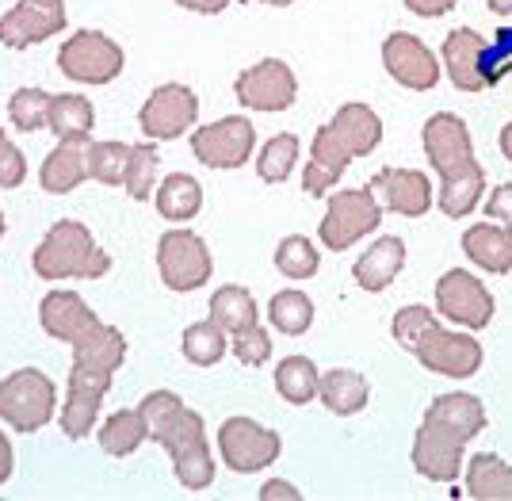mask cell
<instances>
[{"label":"cell","mask_w":512,"mask_h":501,"mask_svg":"<svg viewBox=\"0 0 512 501\" xmlns=\"http://www.w3.org/2000/svg\"><path fill=\"white\" fill-rule=\"evenodd\" d=\"M333 134L341 138V146L352 157H367V153L379 146V138H383V123H379V115L367 108V104H344L337 115H333Z\"/></svg>","instance_id":"26"},{"label":"cell","mask_w":512,"mask_h":501,"mask_svg":"<svg viewBox=\"0 0 512 501\" xmlns=\"http://www.w3.org/2000/svg\"><path fill=\"white\" fill-rule=\"evenodd\" d=\"M402 264H406V241L386 234L356 261L352 276H356V284L363 291H386V287L394 284V276L402 272Z\"/></svg>","instance_id":"24"},{"label":"cell","mask_w":512,"mask_h":501,"mask_svg":"<svg viewBox=\"0 0 512 501\" xmlns=\"http://www.w3.org/2000/svg\"><path fill=\"white\" fill-rule=\"evenodd\" d=\"M123 188H127L130 199H150L157 192V150L153 146H134L130 150Z\"/></svg>","instance_id":"41"},{"label":"cell","mask_w":512,"mask_h":501,"mask_svg":"<svg viewBox=\"0 0 512 501\" xmlns=\"http://www.w3.org/2000/svg\"><path fill=\"white\" fill-rule=\"evenodd\" d=\"M256 146V131L245 115H226L218 123L199 127L192 138V153L207 169H241Z\"/></svg>","instance_id":"6"},{"label":"cell","mask_w":512,"mask_h":501,"mask_svg":"<svg viewBox=\"0 0 512 501\" xmlns=\"http://www.w3.org/2000/svg\"><path fill=\"white\" fill-rule=\"evenodd\" d=\"M463 448H467L463 436H455L444 425L421 421L413 436V467L432 482H455L463 475Z\"/></svg>","instance_id":"16"},{"label":"cell","mask_w":512,"mask_h":501,"mask_svg":"<svg viewBox=\"0 0 512 501\" xmlns=\"http://www.w3.org/2000/svg\"><path fill=\"white\" fill-rule=\"evenodd\" d=\"M318 394L321 402H325V410L337 417H348V414H360L363 406H367V379H363L360 371H344V368H333L325 371L318 379Z\"/></svg>","instance_id":"27"},{"label":"cell","mask_w":512,"mask_h":501,"mask_svg":"<svg viewBox=\"0 0 512 501\" xmlns=\"http://www.w3.org/2000/svg\"><path fill=\"white\" fill-rule=\"evenodd\" d=\"M482 184H486L482 165H470L467 173L444 180V188H440V211H444L448 218L470 215V211H474V203H478V196H482Z\"/></svg>","instance_id":"33"},{"label":"cell","mask_w":512,"mask_h":501,"mask_svg":"<svg viewBox=\"0 0 512 501\" xmlns=\"http://www.w3.org/2000/svg\"><path fill=\"white\" fill-rule=\"evenodd\" d=\"M23 176H27L23 153L4 138V131H0V188H20Z\"/></svg>","instance_id":"45"},{"label":"cell","mask_w":512,"mask_h":501,"mask_svg":"<svg viewBox=\"0 0 512 501\" xmlns=\"http://www.w3.org/2000/svg\"><path fill=\"white\" fill-rule=\"evenodd\" d=\"M367 188L379 192L394 215L421 218L432 207V184L417 169H383V173H375V180Z\"/></svg>","instance_id":"18"},{"label":"cell","mask_w":512,"mask_h":501,"mask_svg":"<svg viewBox=\"0 0 512 501\" xmlns=\"http://www.w3.org/2000/svg\"><path fill=\"white\" fill-rule=\"evenodd\" d=\"M180 8H192V12H203V16H214V12H226L230 0H176Z\"/></svg>","instance_id":"50"},{"label":"cell","mask_w":512,"mask_h":501,"mask_svg":"<svg viewBox=\"0 0 512 501\" xmlns=\"http://www.w3.org/2000/svg\"><path fill=\"white\" fill-rule=\"evenodd\" d=\"M490 12H497V16H509L512 0H490Z\"/></svg>","instance_id":"52"},{"label":"cell","mask_w":512,"mask_h":501,"mask_svg":"<svg viewBox=\"0 0 512 501\" xmlns=\"http://www.w3.org/2000/svg\"><path fill=\"white\" fill-rule=\"evenodd\" d=\"M482 50H486V39L478 31H470V27H459L444 39V66H448L451 85L459 92H482L486 88Z\"/></svg>","instance_id":"21"},{"label":"cell","mask_w":512,"mask_h":501,"mask_svg":"<svg viewBox=\"0 0 512 501\" xmlns=\"http://www.w3.org/2000/svg\"><path fill=\"white\" fill-rule=\"evenodd\" d=\"M12 467H16V456H12V444H8V436L0 433V486L12 479Z\"/></svg>","instance_id":"49"},{"label":"cell","mask_w":512,"mask_h":501,"mask_svg":"<svg viewBox=\"0 0 512 501\" xmlns=\"http://www.w3.org/2000/svg\"><path fill=\"white\" fill-rule=\"evenodd\" d=\"M413 356L436 375H448V379H470L474 371L482 368V345L467 337V333H451L440 329V322L432 329H425V337L413 345Z\"/></svg>","instance_id":"9"},{"label":"cell","mask_w":512,"mask_h":501,"mask_svg":"<svg viewBox=\"0 0 512 501\" xmlns=\"http://www.w3.org/2000/svg\"><path fill=\"white\" fill-rule=\"evenodd\" d=\"M264 4H272V8H287V4H295V0H264Z\"/></svg>","instance_id":"53"},{"label":"cell","mask_w":512,"mask_h":501,"mask_svg":"<svg viewBox=\"0 0 512 501\" xmlns=\"http://www.w3.org/2000/svg\"><path fill=\"white\" fill-rule=\"evenodd\" d=\"M211 322L222 333H241V329H249L256 326V303H253V295L245 291V287H218L214 291V299H211Z\"/></svg>","instance_id":"30"},{"label":"cell","mask_w":512,"mask_h":501,"mask_svg":"<svg viewBox=\"0 0 512 501\" xmlns=\"http://www.w3.org/2000/svg\"><path fill=\"white\" fill-rule=\"evenodd\" d=\"M138 414L146 417V433L161 448H169L176 479L184 490H207L214 482V459L203 436V417L188 410L176 394L153 391L142 398Z\"/></svg>","instance_id":"1"},{"label":"cell","mask_w":512,"mask_h":501,"mask_svg":"<svg viewBox=\"0 0 512 501\" xmlns=\"http://www.w3.org/2000/svg\"><path fill=\"white\" fill-rule=\"evenodd\" d=\"M512 73V27H501L497 39L486 43L482 50V77H486V88L497 85L501 77Z\"/></svg>","instance_id":"42"},{"label":"cell","mask_w":512,"mask_h":501,"mask_svg":"<svg viewBox=\"0 0 512 501\" xmlns=\"http://www.w3.org/2000/svg\"><path fill=\"white\" fill-rule=\"evenodd\" d=\"M50 131L58 138H73V134H92L96 127V111L85 96H54L50 100Z\"/></svg>","instance_id":"34"},{"label":"cell","mask_w":512,"mask_h":501,"mask_svg":"<svg viewBox=\"0 0 512 501\" xmlns=\"http://www.w3.org/2000/svg\"><path fill=\"white\" fill-rule=\"evenodd\" d=\"M58 66L77 85H107L123 73V50L104 31H77L58 50Z\"/></svg>","instance_id":"5"},{"label":"cell","mask_w":512,"mask_h":501,"mask_svg":"<svg viewBox=\"0 0 512 501\" xmlns=\"http://www.w3.org/2000/svg\"><path fill=\"white\" fill-rule=\"evenodd\" d=\"M54 379L39 368L12 371L0 383V417L16 429V433H35L54 417Z\"/></svg>","instance_id":"3"},{"label":"cell","mask_w":512,"mask_h":501,"mask_svg":"<svg viewBox=\"0 0 512 501\" xmlns=\"http://www.w3.org/2000/svg\"><path fill=\"white\" fill-rule=\"evenodd\" d=\"M295 157H299V138L295 134H276L260 150V157H256V173H260V180H268V184H279V180L291 176Z\"/></svg>","instance_id":"38"},{"label":"cell","mask_w":512,"mask_h":501,"mask_svg":"<svg viewBox=\"0 0 512 501\" xmlns=\"http://www.w3.org/2000/svg\"><path fill=\"white\" fill-rule=\"evenodd\" d=\"M88 134H73V138H62L54 153L43 161V173H39V184L50 196H65L73 192L77 184L88 180Z\"/></svg>","instance_id":"19"},{"label":"cell","mask_w":512,"mask_h":501,"mask_svg":"<svg viewBox=\"0 0 512 501\" xmlns=\"http://www.w3.org/2000/svg\"><path fill=\"white\" fill-rule=\"evenodd\" d=\"M184 356L195 368H211L226 356V333L214 322H195V326L184 329Z\"/></svg>","instance_id":"36"},{"label":"cell","mask_w":512,"mask_h":501,"mask_svg":"<svg viewBox=\"0 0 512 501\" xmlns=\"http://www.w3.org/2000/svg\"><path fill=\"white\" fill-rule=\"evenodd\" d=\"M348 161H352V153L341 146V138L333 134V127H321V131L314 134V157H310V165H306V173H302L306 196H325V192L341 180Z\"/></svg>","instance_id":"23"},{"label":"cell","mask_w":512,"mask_h":501,"mask_svg":"<svg viewBox=\"0 0 512 501\" xmlns=\"http://www.w3.org/2000/svg\"><path fill=\"white\" fill-rule=\"evenodd\" d=\"M39 318H43V329L50 337H58L65 345H73V341H81L88 329L100 326V318L92 314L85 306L81 295H73V291H50L39 306Z\"/></svg>","instance_id":"20"},{"label":"cell","mask_w":512,"mask_h":501,"mask_svg":"<svg viewBox=\"0 0 512 501\" xmlns=\"http://www.w3.org/2000/svg\"><path fill=\"white\" fill-rule=\"evenodd\" d=\"M31 264H35V272L43 280H69V276H77V280H100V276H107V268H111V257H107L104 249H96L88 226L65 218L58 226H50V234L35 249Z\"/></svg>","instance_id":"2"},{"label":"cell","mask_w":512,"mask_h":501,"mask_svg":"<svg viewBox=\"0 0 512 501\" xmlns=\"http://www.w3.org/2000/svg\"><path fill=\"white\" fill-rule=\"evenodd\" d=\"M237 100L253 111H283L295 104L299 96V85H295V73L287 62L279 58H268V62H256L253 69H245L237 77Z\"/></svg>","instance_id":"12"},{"label":"cell","mask_w":512,"mask_h":501,"mask_svg":"<svg viewBox=\"0 0 512 501\" xmlns=\"http://www.w3.org/2000/svg\"><path fill=\"white\" fill-rule=\"evenodd\" d=\"M195 115H199V96H195L192 88L161 85V88H153V96L142 104L138 123H142V131L150 134V138L172 142V138L188 134V127L195 123Z\"/></svg>","instance_id":"15"},{"label":"cell","mask_w":512,"mask_h":501,"mask_svg":"<svg viewBox=\"0 0 512 501\" xmlns=\"http://www.w3.org/2000/svg\"><path fill=\"white\" fill-rule=\"evenodd\" d=\"M436 306H440L444 318H451V322H459V326L467 329L490 326L493 318V295L486 291V284L478 276H470L463 268H451V272L440 276Z\"/></svg>","instance_id":"10"},{"label":"cell","mask_w":512,"mask_h":501,"mask_svg":"<svg viewBox=\"0 0 512 501\" xmlns=\"http://www.w3.org/2000/svg\"><path fill=\"white\" fill-rule=\"evenodd\" d=\"M501 153H505V157L512 161V123L505 127V131H501Z\"/></svg>","instance_id":"51"},{"label":"cell","mask_w":512,"mask_h":501,"mask_svg":"<svg viewBox=\"0 0 512 501\" xmlns=\"http://www.w3.org/2000/svg\"><path fill=\"white\" fill-rule=\"evenodd\" d=\"M218 448H222V459L230 471L253 475V471L279 459V436L264 425H256L253 417H230L218 429Z\"/></svg>","instance_id":"8"},{"label":"cell","mask_w":512,"mask_h":501,"mask_svg":"<svg viewBox=\"0 0 512 501\" xmlns=\"http://www.w3.org/2000/svg\"><path fill=\"white\" fill-rule=\"evenodd\" d=\"M425 421L444 425V429H451V433L463 436L470 444L474 436L486 429V410H482V402L474 394H440L425 410Z\"/></svg>","instance_id":"25"},{"label":"cell","mask_w":512,"mask_h":501,"mask_svg":"<svg viewBox=\"0 0 512 501\" xmlns=\"http://www.w3.org/2000/svg\"><path fill=\"white\" fill-rule=\"evenodd\" d=\"M153 196H157V211L165 218H172V222H188V218H195L199 207H203V188H199V180L188 173L165 176Z\"/></svg>","instance_id":"29"},{"label":"cell","mask_w":512,"mask_h":501,"mask_svg":"<svg viewBox=\"0 0 512 501\" xmlns=\"http://www.w3.org/2000/svg\"><path fill=\"white\" fill-rule=\"evenodd\" d=\"M467 494L478 501H512V467L493 452L474 456L467 471Z\"/></svg>","instance_id":"28"},{"label":"cell","mask_w":512,"mask_h":501,"mask_svg":"<svg viewBox=\"0 0 512 501\" xmlns=\"http://www.w3.org/2000/svg\"><path fill=\"white\" fill-rule=\"evenodd\" d=\"M130 150L123 142H92L88 146V176L100 184H123L130 165Z\"/></svg>","instance_id":"37"},{"label":"cell","mask_w":512,"mask_h":501,"mask_svg":"<svg viewBox=\"0 0 512 501\" xmlns=\"http://www.w3.org/2000/svg\"><path fill=\"white\" fill-rule=\"evenodd\" d=\"M111 387V371L96 368H73L69 371V398L62 410V433L69 440H81L96 429V414H100V398Z\"/></svg>","instance_id":"17"},{"label":"cell","mask_w":512,"mask_h":501,"mask_svg":"<svg viewBox=\"0 0 512 501\" xmlns=\"http://www.w3.org/2000/svg\"><path fill=\"white\" fill-rule=\"evenodd\" d=\"M58 31H65L62 0H20L12 12L0 16V43L12 50H27Z\"/></svg>","instance_id":"13"},{"label":"cell","mask_w":512,"mask_h":501,"mask_svg":"<svg viewBox=\"0 0 512 501\" xmlns=\"http://www.w3.org/2000/svg\"><path fill=\"white\" fill-rule=\"evenodd\" d=\"M436 326V314L428 310V306H402L398 314H394V341L402 345V349H413L421 337H425V329Z\"/></svg>","instance_id":"43"},{"label":"cell","mask_w":512,"mask_h":501,"mask_svg":"<svg viewBox=\"0 0 512 501\" xmlns=\"http://www.w3.org/2000/svg\"><path fill=\"white\" fill-rule=\"evenodd\" d=\"M50 92L43 88H20L12 100H8V111H12V123H16V131H39L50 123Z\"/></svg>","instance_id":"40"},{"label":"cell","mask_w":512,"mask_h":501,"mask_svg":"<svg viewBox=\"0 0 512 501\" xmlns=\"http://www.w3.org/2000/svg\"><path fill=\"white\" fill-rule=\"evenodd\" d=\"M425 153L432 161V169L451 180V176L467 173L474 161V146H470V131L467 123L451 111H436L425 123Z\"/></svg>","instance_id":"11"},{"label":"cell","mask_w":512,"mask_h":501,"mask_svg":"<svg viewBox=\"0 0 512 501\" xmlns=\"http://www.w3.org/2000/svg\"><path fill=\"white\" fill-rule=\"evenodd\" d=\"M486 215H490L493 222H501V226H512V184H501V188L493 192L490 203H486Z\"/></svg>","instance_id":"46"},{"label":"cell","mask_w":512,"mask_h":501,"mask_svg":"<svg viewBox=\"0 0 512 501\" xmlns=\"http://www.w3.org/2000/svg\"><path fill=\"white\" fill-rule=\"evenodd\" d=\"M463 253L478 268H486L493 276L512 272V226L501 222H478L463 234Z\"/></svg>","instance_id":"22"},{"label":"cell","mask_w":512,"mask_h":501,"mask_svg":"<svg viewBox=\"0 0 512 501\" xmlns=\"http://www.w3.org/2000/svg\"><path fill=\"white\" fill-rule=\"evenodd\" d=\"M318 368L306 356H287L276 368V391L291 402V406H306L318 398Z\"/></svg>","instance_id":"31"},{"label":"cell","mask_w":512,"mask_h":501,"mask_svg":"<svg viewBox=\"0 0 512 501\" xmlns=\"http://www.w3.org/2000/svg\"><path fill=\"white\" fill-rule=\"evenodd\" d=\"M142 440H150V433H146V417L138 410H119L107 417L100 429V448L107 456H130Z\"/></svg>","instance_id":"32"},{"label":"cell","mask_w":512,"mask_h":501,"mask_svg":"<svg viewBox=\"0 0 512 501\" xmlns=\"http://www.w3.org/2000/svg\"><path fill=\"white\" fill-rule=\"evenodd\" d=\"M459 0H406L409 12H417V16H425V20H436V16H444L451 12Z\"/></svg>","instance_id":"47"},{"label":"cell","mask_w":512,"mask_h":501,"mask_svg":"<svg viewBox=\"0 0 512 501\" xmlns=\"http://www.w3.org/2000/svg\"><path fill=\"white\" fill-rule=\"evenodd\" d=\"M268 318L279 333L287 337H302L310 322H314V303L302 295V291H279L276 299L268 303Z\"/></svg>","instance_id":"35"},{"label":"cell","mask_w":512,"mask_h":501,"mask_svg":"<svg viewBox=\"0 0 512 501\" xmlns=\"http://www.w3.org/2000/svg\"><path fill=\"white\" fill-rule=\"evenodd\" d=\"M318 249L310 245V238H302V234H291V238L279 241L276 249V268L283 276H291V280H310V276H318Z\"/></svg>","instance_id":"39"},{"label":"cell","mask_w":512,"mask_h":501,"mask_svg":"<svg viewBox=\"0 0 512 501\" xmlns=\"http://www.w3.org/2000/svg\"><path fill=\"white\" fill-rule=\"evenodd\" d=\"M383 66L409 92H432V88L440 85V62H436V54L417 35H406V31L390 35L383 43Z\"/></svg>","instance_id":"14"},{"label":"cell","mask_w":512,"mask_h":501,"mask_svg":"<svg viewBox=\"0 0 512 501\" xmlns=\"http://www.w3.org/2000/svg\"><path fill=\"white\" fill-rule=\"evenodd\" d=\"M379 218H383V207L371 188H348V192H337L329 199V211L321 218V245L329 249H348L360 238H367L371 230H379Z\"/></svg>","instance_id":"4"},{"label":"cell","mask_w":512,"mask_h":501,"mask_svg":"<svg viewBox=\"0 0 512 501\" xmlns=\"http://www.w3.org/2000/svg\"><path fill=\"white\" fill-rule=\"evenodd\" d=\"M0 238H4V215H0Z\"/></svg>","instance_id":"54"},{"label":"cell","mask_w":512,"mask_h":501,"mask_svg":"<svg viewBox=\"0 0 512 501\" xmlns=\"http://www.w3.org/2000/svg\"><path fill=\"white\" fill-rule=\"evenodd\" d=\"M157 268L172 291H195L211 280V253L192 230H172L157 241Z\"/></svg>","instance_id":"7"},{"label":"cell","mask_w":512,"mask_h":501,"mask_svg":"<svg viewBox=\"0 0 512 501\" xmlns=\"http://www.w3.org/2000/svg\"><path fill=\"white\" fill-rule=\"evenodd\" d=\"M260 498L264 501H276V498H287V501H299V490L291 486V482H268L264 490H260Z\"/></svg>","instance_id":"48"},{"label":"cell","mask_w":512,"mask_h":501,"mask_svg":"<svg viewBox=\"0 0 512 501\" xmlns=\"http://www.w3.org/2000/svg\"><path fill=\"white\" fill-rule=\"evenodd\" d=\"M234 356L245 364V368H260L268 356H272V337L260 329V322L249 329L234 333Z\"/></svg>","instance_id":"44"}]
</instances>
